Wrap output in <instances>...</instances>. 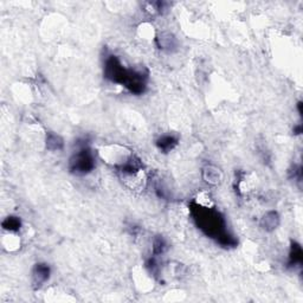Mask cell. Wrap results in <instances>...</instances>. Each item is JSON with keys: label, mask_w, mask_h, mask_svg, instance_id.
Instances as JSON below:
<instances>
[{"label": "cell", "mask_w": 303, "mask_h": 303, "mask_svg": "<svg viewBox=\"0 0 303 303\" xmlns=\"http://www.w3.org/2000/svg\"><path fill=\"white\" fill-rule=\"evenodd\" d=\"M51 269L47 263H37L32 271V282L35 288H41L50 278Z\"/></svg>", "instance_id": "cell-5"}, {"label": "cell", "mask_w": 303, "mask_h": 303, "mask_svg": "<svg viewBox=\"0 0 303 303\" xmlns=\"http://www.w3.org/2000/svg\"><path fill=\"white\" fill-rule=\"evenodd\" d=\"M45 147L48 151L51 152H58L62 151L64 147V140L62 139V136L53 132L47 133V138H45Z\"/></svg>", "instance_id": "cell-9"}, {"label": "cell", "mask_w": 303, "mask_h": 303, "mask_svg": "<svg viewBox=\"0 0 303 303\" xmlns=\"http://www.w3.org/2000/svg\"><path fill=\"white\" fill-rule=\"evenodd\" d=\"M289 178L294 179L298 183L302 181V167L301 166H293V168L289 171Z\"/></svg>", "instance_id": "cell-14"}, {"label": "cell", "mask_w": 303, "mask_h": 303, "mask_svg": "<svg viewBox=\"0 0 303 303\" xmlns=\"http://www.w3.org/2000/svg\"><path fill=\"white\" fill-rule=\"evenodd\" d=\"M303 260V251L301 245L298 242H292L290 245V252H289V258H288V266L289 268H294V266L300 265Z\"/></svg>", "instance_id": "cell-8"}, {"label": "cell", "mask_w": 303, "mask_h": 303, "mask_svg": "<svg viewBox=\"0 0 303 303\" xmlns=\"http://www.w3.org/2000/svg\"><path fill=\"white\" fill-rule=\"evenodd\" d=\"M163 5H165L163 2H146L144 11L150 16H157L162 13Z\"/></svg>", "instance_id": "cell-13"}, {"label": "cell", "mask_w": 303, "mask_h": 303, "mask_svg": "<svg viewBox=\"0 0 303 303\" xmlns=\"http://www.w3.org/2000/svg\"><path fill=\"white\" fill-rule=\"evenodd\" d=\"M156 45L160 50L166 51V52H173L177 50L178 41L174 37L173 33L168 31H163L156 36L155 38Z\"/></svg>", "instance_id": "cell-4"}, {"label": "cell", "mask_w": 303, "mask_h": 303, "mask_svg": "<svg viewBox=\"0 0 303 303\" xmlns=\"http://www.w3.org/2000/svg\"><path fill=\"white\" fill-rule=\"evenodd\" d=\"M178 145V138L174 135H161L156 140V146L162 153H168Z\"/></svg>", "instance_id": "cell-10"}, {"label": "cell", "mask_w": 303, "mask_h": 303, "mask_svg": "<svg viewBox=\"0 0 303 303\" xmlns=\"http://www.w3.org/2000/svg\"><path fill=\"white\" fill-rule=\"evenodd\" d=\"M280 214L277 211H268L266 213L260 218L259 225L266 232H271L276 230L280 225Z\"/></svg>", "instance_id": "cell-6"}, {"label": "cell", "mask_w": 303, "mask_h": 303, "mask_svg": "<svg viewBox=\"0 0 303 303\" xmlns=\"http://www.w3.org/2000/svg\"><path fill=\"white\" fill-rule=\"evenodd\" d=\"M202 174L205 183H207L208 185H213V186L219 184L223 179V174L220 169L213 165H206L202 168Z\"/></svg>", "instance_id": "cell-7"}, {"label": "cell", "mask_w": 303, "mask_h": 303, "mask_svg": "<svg viewBox=\"0 0 303 303\" xmlns=\"http://www.w3.org/2000/svg\"><path fill=\"white\" fill-rule=\"evenodd\" d=\"M152 250H153L154 257L161 256L162 253H165V251L167 250V243H166L165 238H163L162 236H156V237L153 239Z\"/></svg>", "instance_id": "cell-11"}, {"label": "cell", "mask_w": 303, "mask_h": 303, "mask_svg": "<svg viewBox=\"0 0 303 303\" xmlns=\"http://www.w3.org/2000/svg\"><path fill=\"white\" fill-rule=\"evenodd\" d=\"M191 212L197 225L205 235L216 239L217 243L224 248L237 247V239L227 231L226 222L219 211L201 202H192Z\"/></svg>", "instance_id": "cell-1"}, {"label": "cell", "mask_w": 303, "mask_h": 303, "mask_svg": "<svg viewBox=\"0 0 303 303\" xmlns=\"http://www.w3.org/2000/svg\"><path fill=\"white\" fill-rule=\"evenodd\" d=\"M95 168L93 152L86 145H82L69 160V169L76 175H86Z\"/></svg>", "instance_id": "cell-2"}, {"label": "cell", "mask_w": 303, "mask_h": 303, "mask_svg": "<svg viewBox=\"0 0 303 303\" xmlns=\"http://www.w3.org/2000/svg\"><path fill=\"white\" fill-rule=\"evenodd\" d=\"M2 227H4V230H6V231L17 232L19 231L20 227H22V220L18 217L10 216L2 222Z\"/></svg>", "instance_id": "cell-12"}, {"label": "cell", "mask_w": 303, "mask_h": 303, "mask_svg": "<svg viewBox=\"0 0 303 303\" xmlns=\"http://www.w3.org/2000/svg\"><path fill=\"white\" fill-rule=\"evenodd\" d=\"M302 133V126L301 125H299V126H296L295 128H294V134H296V135H300Z\"/></svg>", "instance_id": "cell-15"}, {"label": "cell", "mask_w": 303, "mask_h": 303, "mask_svg": "<svg viewBox=\"0 0 303 303\" xmlns=\"http://www.w3.org/2000/svg\"><path fill=\"white\" fill-rule=\"evenodd\" d=\"M128 71L129 69L126 68V66L121 63L119 57L111 54V56H109L108 58L105 59L104 77L110 82H113V83L123 86L127 75H128Z\"/></svg>", "instance_id": "cell-3"}]
</instances>
